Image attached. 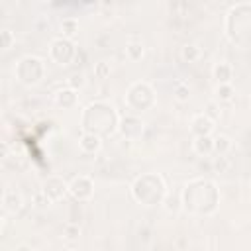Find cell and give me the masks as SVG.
<instances>
[{
    "mask_svg": "<svg viewBox=\"0 0 251 251\" xmlns=\"http://www.w3.org/2000/svg\"><path fill=\"white\" fill-rule=\"evenodd\" d=\"M131 194L143 206H153L157 202H163V198L167 194L165 180L155 173L143 175V176L135 178V182L131 184Z\"/></svg>",
    "mask_w": 251,
    "mask_h": 251,
    "instance_id": "7a4b0ae2",
    "label": "cell"
},
{
    "mask_svg": "<svg viewBox=\"0 0 251 251\" xmlns=\"http://www.w3.org/2000/svg\"><path fill=\"white\" fill-rule=\"evenodd\" d=\"M0 43H2V49H10L14 43H16V35L10 27H2L0 29Z\"/></svg>",
    "mask_w": 251,
    "mask_h": 251,
    "instance_id": "44dd1931",
    "label": "cell"
},
{
    "mask_svg": "<svg viewBox=\"0 0 251 251\" xmlns=\"http://www.w3.org/2000/svg\"><path fill=\"white\" fill-rule=\"evenodd\" d=\"M192 151L200 157H208L214 153V137L212 135H202V137H194L192 141Z\"/></svg>",
    "mask_w": 251,
    "mask_h": 251,
    "instance_id": "5bb4252c",
    "label": "cell"
},
{
    "mask_svg": "<svg viewBox=\"0 0 251 251\" xmlns=\"http://www.w3.org/2000/svg\"><path fill=\"white\" fill-rule=\"evenodd\" d=\"M214 94H216V100L229 102L233 98V86L231 84H218L216 90H214Z\"/></svg>",
    "mask_w": 251,
    "mask_h": 251,
    "instance_id": "ffe728a7",
    "label": "cell"
},
{
    "mask_svg": "<svg viewBox=\"0 0 251 251\" xmlns=\"http://www.w3.org/2000/svg\"><path fill=\"white\" fill-rule=\"evenodd\" d=\"M78 147H80L84 153H88V155L98 153L100 147H102V137L96 135V133H86V131H84V133L80 135V139H78Z\"/></svg>",
    "mask_w": 251,
    "mask_h": 251,
    "instance_id": "4fadbf2b",
    "label": "cell"
},
{
    "mask_svg": "<svg viewBox=\"0 0 251 251\" xmlns=\"http://www.w3.org/2000/svg\"><path fill=\"white\" fill-rule=\"evenodd\" d=\"M163 208L169 214H176L180 212V208H184L182 204V190H175V192H167L163 198Z\"/></svg>",
    "mask_w": 251,
    "mask_h": 251,
    "instance_id": "9a60e30c",
    "label": "cell"
},
{
    "mask_svg": "<svg viewBox=\"0 0 251 251\" xmlns=\"http://www.w3.org/2000/svg\"><path fill=\"white\" fill-rule=\"evenodd\" d=\"M22 204H24V198H22V194L18 190H14V188H6L4 190V194H2V208H4V212L16 214L22 208Z\"/></svg>",
    "mask_w": 251,
    "mask_h": 251,
    "instance_id": "30bf717a",
    "label": "cell"
},
{
    "mask_svg": "<svg viewBox=\"0 0 251 251\" xmlns=\"http://www.w3.org/2000/svg\"><path fill=\"white\" fill-rule=\"evenodd\" d=\"M118 129L126 139H137L143 131V120L137 116H124V118H120Z\"/></svg>",
    "mask_w": 251,
    "mask_h": 251,
    "instance_id": "ba28073f",
    "label": "cell"
},
{
    "mask_svg": "<svg viewBox=\"0 0 251 251\" xmlns=\"http://www.w3.org/2000/svg\"><path fill=\"white\" fill-rule=\"evenodd\" d=\"M126 102L131 110H147L155 104V92L153 88L147 84V82H133L129 88H127V94H126Z\"/></svg>",
    "mask_w": 251,
    "mask_h": 251,
    "instance_id": "277c9868",
    "label": "cell"
},
{
    "mask_svg": "<svg viewBox=\"0 0 251 251\" xmlns=\"http://www.w3.org/2000/svg\"><path fill=\"white\" fill-rule=\"evenodd\" d=\"M214 127H216V124H214V120H212L208 114H196V116H192V120H190V133H192L194 137L212 135Z\"/></svg>",
    "mask_w": 251,
    "mask_h": 251,
    "instance_id": "9c48e42d",
    "label": "cell"
},
{
    "mask_svg": "<svg viewBox=\"0 0 251 251\" xmlns=\"http://www.w3.org/2000/svg\"><path fill=\"white\" fill-rule=\"evenodd\" d=\"M86 84V78H84V73H75V75H71L69 76V86L71 88H75V90H78V88H82Z\"/></svg>",
    "mask_w": 251,
    "mask_h": 251,
    "instance_id": "cb8c5ba5",
    "label": "cell"
},
{
    "mask_svg": "<svg viewBox=\"0 0 251 251\" xmlns=\"http://www.w3.org/2000/svg\"><path fill=\"white\" fill-rule=\"evenodd\" d=\"M69 194L76 200H88L94 194V182L90 176L78 175L69 182Z\"/></svg>",
    "mask_w": 251,
    "mask_h": 251,
    "instance_id": "52a82bcc",
    "label": "cell"
},
{
    "mask_svg": "<svg viewBox=\"0 0 251 251\" xmlns=\"http://www.w3.org/2000/svg\"><path fill=\"white\" fill-rule=\"evenodd\" d=\"M76 102H78V94H76V90L71 88V86L61 88V90L55 92V104H57L59 108L69 110V108H75Z\"/></svg>",
    "mask_w": 251,
    "mask_h": 251,
    "instance_id": "8fae6325",
    "label": "cell"
},
{
    "mask_svg": "<svg viewBox=\"0 0 251 251\" xmlns=\"http://www.w3.org/2000/svg\"><path fill=\"white\" fill-rule=\"evenodd\" d=\"M173 94H175V98H176V100L184 102V100H188V96H190V86H188V84H184V82H176V84H175Z\"/></svg>",
    "mask_w": 251,
    "mask_h": 251,
    "instance_id": "603a6c76",
    "label": "cell"
},
{
    "mask_svg": "<svg viewBox=\"0 0 251 251\" xmlns=\"http://www.w3.org/2000/svg\"><path fill=\"white\" fill-rule=\"evenodd\" d=\"M61 31H63V37L71 39V37L78 31V24H76V20H75V18H65V20L61 22Z\"/></svg>",
    "mask_w": 251,
    "mask_h": 251,
    "instance_id": "d6986e66",
    "label": "cell"
},
{
    "mask_svg": "<svg viewBox=\"0 0 251 251\" xmlns=\"http://www.w3.org/2000/svg\"><path fill=\"white\" fill-rule=\"evenodd\" d=\"M231 147H233V143H231V139L227 135L220 133V135L214 137V153H218L220 157H226L231 151Z\"/></svg>",
    "mask_w": 251,
    "mask_h": 251,
    "instance_id": "e0dca14e",
    "label": "cell"
},
{
    "mask_svg": "<svg viewBox=\"0 0 251 251\" xmlns=\"http://www.w3.org/2000/svg\"><path fill=\"white\" fill-rule=\"evenodd\" d=\"M14 251H33V249H31L29 245H25V243H22V245H18V247H16Z\"/></svg>",
    "mask_w": 251,
    "mask_h": 251,
    "instance_id": "484cf974",
    "label": "cell"
},
{
    "mask_svg": "<svg viewBox=\"0 0 251 251\" xmlns=\"http://www.w3.org/2000/svg\"><path fill=\"white\" fill-rule=\"evenodd\" d=\"M110 73H112V67H110L108 61H98V63L94 65V76H96V78L104 80V78L110 76Z\"/></svg>",
    "mask_w": 251,
    "mask_h": 251,
    "instance_id": "7402d4cb",
    "label": "cell"
},
{
    "mask_svg": "<svg viewBox=\"0 0 251 251\" xmlns=\"http://www.w3.org/2000/svg\"><path fill=\"white\" fill-rule=\"evenodd\" d=\"M63 235H65V239L75 241V239H78V235H80V227H78L76 224H67L65 229H63Z\"/></svg>",
    "mask_w": 251,
    "mask_h": 251,
    "instance_id": "d4e9b609",
    "label": "cell"
},
{
    "mask_svg": "<svg viewBox=\"0 0 251 251\" xmlns=\"http://www.w3.org/2000/svg\"><path fill=\"white\" fill-rule=\"evenodd\" d=\"M143 53H145L143 43L137 41V39H131V41L126 45V55H127L129 61H139V59L143 57Z\"/></svg>",
    "mask_w": 251,
    "mask_h": 251,
    "instance_id": "ac0fdd59",
    "label": "cell"
},
{
    "mask_svg": "<svg viewBox=\"0 0 251 251\" xmlns=\"http://www.w3.org/2000/svg\"><path fill=\"white\" fill-rule=\"evenodd\" d=\"M82 116H92V120H82V127L86 133H96V135H110L114 129H118L120 120L112 104L108 102H92L84 108Z\"/></svg>",
    "mask_w": 251,
    "mask_h": 251,
    "instance_id": "6da1fadb",
    "label": "cell"
},
{
    "mask_svg": "<svg viewBox=\"0 0 251 251\" xmlns=\"http://www.w3.org/2000/svg\"><path fill=\"white\" fill-rule=\"evenodd\" d=\"M43 73H45L43 61L35 55H25L16 65V76L24 84H37L41 80Z\"/></svg>",
    "mask_w": 251,
    "mask_h": 251,
    "instance_id": "3957f363",
    "label": "cell"
},
{
    "mask_svg": "<svg viewBox=\"0 0 251 251\" xmlns=\"http://www.w3.org/2000/svg\"><path fill=\"white\" fill-rule=\"evenodd\" d=\"M61 251H73V249H61Z\"/></svg>",
    "mask_w": 251,
    "mask_h": 251,
    "instance_id": "4316f807",
    "label": "cell"
},
{
    "mask_svg": "<svg viewBox=\"0 0 251 251\" xmlns=\"http://www.w3.org/2000/svg\"><path fill=\"white\" fill-rule=\"evenodd\" d=\"M212 76L218 84H231V78H233V69L229 63L226 61H218L214 67H212Z\"/></svg>",
    "mask_w": 251,
    "mask_h": 251,
    "instance_id": "7c38bea8",
    "label": "cell"
},
{
    "mask_svg": "<svg viewBox=\"0 0 251 251\" xmlns=\"http://www.w3.org/2000/svg\"><path fill=\"white\" fill-rule=\"evenodd\" d=\"M49 55H51V59L55 61V63H59V65H69L73 59H75V55H76V47H75V43H73V39H67V37H55L53 41H51V45H49Z\"/></svg>",
    "mask_w": 251,
    "mask_h": 251,
    "instance_id": "5b68a950",
    "label": "cell"
},
{
    "mask_svg": "<svg viewBox=\"0 0 251 251\" xmlns=\"http://www.w3.org/2000/svg\"><path fill=\"white\" fill-rule=\"evenodd\" d=\"M41 192L49 202H59L69 192V182L63 180L61 176H47L41 184Z\"/></svg>",
    "mask_w": 251,
    "mask_h": 251,
    "instance_id": "8992f818",
    "label": "cell"
},
{
    "mask_svg": "<svg viewBox=\"0 0 251 251\" xmlns=\"http://www.w3.org/2000/svg\"><path fill=\"white\" fill-rule=\"evenodd\" d=\"M180 57H182L184 63H196V61L202 57V51H200L198 45H194V43H186V45L180 47Z\"/></svg>",
    "mask_w": 251,
    "mask_h": 251,
    "instance_id": "2e32d148",
    "label": "cell"
}]
</instances>
